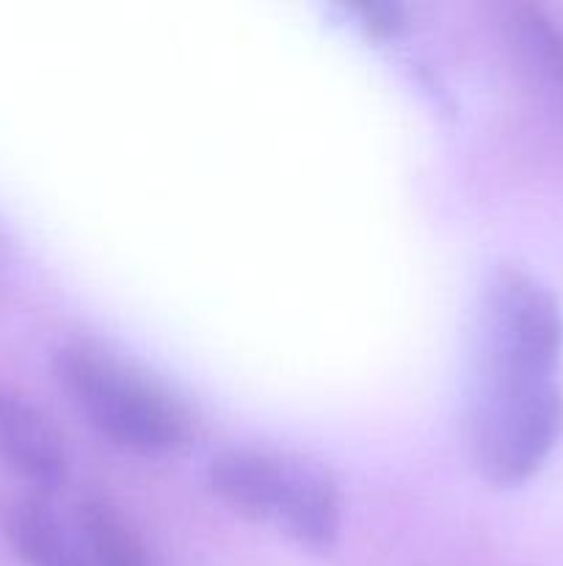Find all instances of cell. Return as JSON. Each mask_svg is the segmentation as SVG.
Masks as SVG:
<instances>
[{
  "mask_svg": "<svg viewBox=\"0 0 563 566\" xmlns=\"http://www.w3.org/2000/svg\"><path fill=\"white\" fill-rule=\"evenodd\" d=\"M75 523L86 542L92 566H152L136 531L110 503L88 497L77 506Z\"/></svg>",
  "mask_w": 563,
  "mask_h": 566,
  "instance_id": "obj_7",
  "label": "cell"
},
{
  "mask_svg": "<svg viewBox=\"0 0 563 566\" xmlns=\"http://www.w3.org/2000/svg\"><path fill=\"white\" fill-rule=\"evenodd\" d=\"M511 22L524 61L563 103V25L550 11L530 3L517 6Z\"/></svg>",
  "mask_w": 563,
  "mask_h": 566,
  "instance_id": "obj_8",
  "label": "cell"
},
{
  "mask_svg": "<svg viewBox=\"0 0 563 566\" xmlns=\"http://www.w3.org/2000/svg\"><path fill=\"white\" fill-rule=\"evenodd\" d=\"M563 434V392L550 381L475 385L467 437L486 481L513 486L539 473Z\"/></svg>",
  "mask_w": 563,
  "mask_h": 566,
  "instance_id": "obj_4",
  "label": "cell"
},
{
  "mask_svg": "<svg viewBox=\"0 0 563 566\" xmlns=\"http://www.w3.org/2000/svg\"><path fill=\"white\" fill-rule=\"evenodd\" d=\"M215 495L243 517L270 523L312 551H329L340 531V490L318 462L268 448H226L210 459Z\"/></svg>",
  "mask_w": 563,
  "mask_h": 566,
  "instance_id": "obj_2",
  "label": "cell"
},
{
  "mask_svg": "<svg viewBox=\"0 0 563 566\" xmlns=\"http://www.w3.org/2000/svg\"><path fill=\"white\" fill-rule=\"evenodd\" d=\"M563 354V313L544 282L500 265L486 282L475 385L555 379Z\"/></svg>",
  "mask_w": 563,
  "mask_h": 566,
  "instance_id": "obj_3",
  "label": "cell"
},
{
  "mask_svg": "<svg viewBox=\"0 0 563 566\" xmlns=\"http://www.w3.org/2000/svg\"><path fill=\"white\" fill-rule=\"evenodd\" d=\"M0 525L25 566H92L75 520H64L42 495H14L0 506Z\"/></svg>",
  "mask_w": 563,
  "mask_h": 566,
  "instance_id": "obj_6",
  "label": "cell"
},
{
  "mask_svg": "<svg viewBox=\"0 0 563 566\" xmlns=\"http://www.w3.org/2000/svg\"><path fill=\"white\" fill-rule=\"evenodd\" d=\"M0 462L39 495L59 490L70 470L61 431L9 381H0Z\"/></svg>",
  "mask_w": 563,
  "mask_h": 566,
  "instance_id": "obj_5",
  "label": "cell"
},
{
  "mask_svg": "<svg viewBox=\"0 0 563 566\" xmlns=\"http://www.w3.org/2000/svg\"><path fill=\"white\" fill-rule=\"evenodd\" d=\"M55 376L83 418L116 446L158 457L191 440L188 409L163 385L94 343L61 346Z\"/></svg>",
  "mask_w": 563,
  "mask_h": 566,
  "instance_id": "obj_1",
  "label": "cell"
},
{
  "mask_svg": "<svg viewBox=\"0 0 563 566\" xmlns=\"http://www.w3.org/2000/svg\"><path fill=\"white\" fill-rule=\"evenodd\" d=\"M357 11L373 33H395L403 25V9L395 3H359Z\"/></svg>",
  "mask_w": 563,
  "mask_h": 566,
  "instance_id": "obj_9",
  "label": "cell"
}]
</instances>
